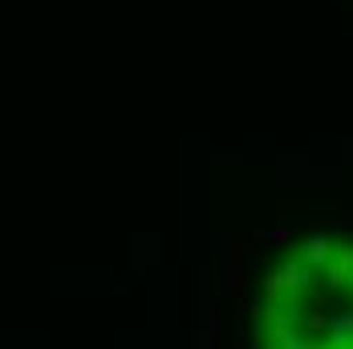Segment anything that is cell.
Listing matches in <instances>:
<instances>
[{
  "label": "cell",
  "mask_w": 353,
  "mask_h": 349,
  "mask_svg": "<svg viewBox=\"0 0 353 349\" xmlns=\"http://www.w3.org/2000/svg\"><path fill=\"white\" fill-rule=\"evenodd\" d=\"M325 256H329V244H325V240H309V260H313V264H317V260H325Z\"/></svg>",
  "instance_id": "obj_1"
}]
</instances>
